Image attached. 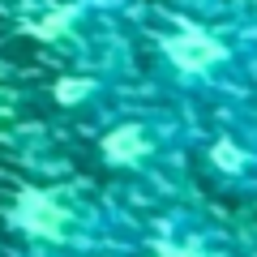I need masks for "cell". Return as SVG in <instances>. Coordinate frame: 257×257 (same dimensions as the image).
<instances>
[{
  "instance_id": "cell-2",
  "label": "cell",
  "mask_w": 257,
  "mask_h": 257,
  "mask_svg": "<svg viewBox=\"0 0 257 257\" xmlns=\"http://www.w3.org/2000/svg\"><path fill=\"white\" fill-rule=\"evenodd\" d=\"M13 227L56 248H90L99 240V214L64 189H22L13 202Z\"/></svg>"
},
{
  "instance_id": "cell-1",
  "label": "cell",
  "mask_w": 257,
  "mask_h": 257,
  "mask_svg": "<svg viewBox=\"0 0 257 257\" xmlns=\"http://www.w3.org/2000/svg\"><path fill=\"white\" fill-rule=\"evenodd\" d=\"M159 60L193 90L223 86L240 64V43L210 22H176L159 35Z\"/></svg>"
},
{
  "instance_id": "cell-4",
  "label": "cell",
  "mask_w": 257,
  "mask_h": 257,
  "mask_svg": "<svg viewBox=\"0 0 257 257\" xmlns=\"http://www.w3.org/2000/svg\"><path fill=\"white\" fill-rule=\"evenodd\" d=\"M146 257H240L231 244L214 236H202V231H184V236H172V240H159L150 244Z\"/></svg>"
},
{
  "instance_id": "cell-3",
  "label": "cell",
  "mask_w": 257,
  "mask_h": 257,
  "mask_svg": "<svg viewBox=\"0 0 257 257\" xmlns=\"http://www.w3.org/2000/svg\"><path fill=\"white\" fill-rule=\"evenodd\" d=\"M99 150H103V159H107L111 167L138 172V167H146L150 159H159V150H163V133H159L150 120H120L116 128L103 133Z\"/></svg>"
}]
</instances>
